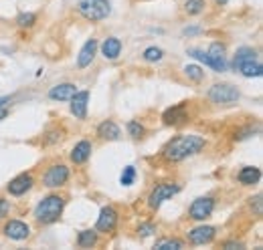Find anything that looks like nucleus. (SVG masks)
<instances>
[{"label":"nucleus","mask_w":263,"mask_h":250,"mask_svg":"<svg viewBox=\"0 0 263 250\" xmlns=\"http://www.w3.org/2000/svg\"><path fill=\"white\" fill-rule=\"evenodd\" d=\"M206 148V139L197 133H182L172 137L164 148H162V157L168 163H180L189 157L197 156Z\"/></svg>","instance_id":"1"},{"label":"nucleus","mask_w":263,"mask_h":250,"mask_svg":"<svg viewBox=\"0 0 263 250\" xmlns=\"http://www.w3.org/2000/svg\"><path fill=\"white\" fill-rule=\"evenodd\" d=\"M63 208H65V196L49 194V196H45V198L34 206L33 216H34V220H36L39 224H43V226L55 224L57 220L61 218Z\"/></svg>","instance_id":"2"},{"label":"nucleus","mask_w":263,"mask_h":250,"mask_svg":"<svg viewBox=\"0 0 263 250\" xmlns=\"http://www.w3.org/2000/svg\"><path fill=\"white\" fill-rule=\"evenodd\" d=\"M77 12L91 23L105 20L111 14V4L109 0H79L77 2Z\"/></svg>","instance_id":"3"},{"label":"nucleus","mask_w":263,"mask_h":250,"mask_svg":"<svg viewBox=\"0 0 263 250\" xmlns=\"http://www.w3.org/2000/svg\"><path fill=\"white\" fill-rule=\"evenodd\" d=\"M209 101L211 103H215V105H233V103H237L239 101V89L237 87H233L229 83H217V85H213L211 89H209Z\"/></svg>","instance_id":"4"},{"label":"nucleus","mask_w":263,"mask_h":250,"mask_svg":"<svg viewBox=\"0 0 263 250\" xmlns=\"http://www.w3.org/2000/svg\"><path fill=\"white\" fill-rule=\"evenodd\" d=\"M178 192H180V186H178V184H174V182L158 184V186H154V190H152V192H150V196H148V206H150L152 210H158L166 200L174 198Z\"/></svg>","instance_id":"5"},{"label":"nucleus","mask_w":263,"mask_h":250,"mask_svg":"<svg viewBox=\"0 0 263 250\" xmlns=\"http://www.w3.org/2000/svg\"><path fill=\"white\" fill-rule=\"evenodd\" d=\"M69 168H67L65 163H53V165H49L47 168V172L43 174V186L45 187H51V190H55V187H63L69 182Z\"/></svg>","instance_id":"6"},{"label":"nucleus","mask_w":263,"mask_h":250,"mask_svg":"<svg viewBox=\"0 0 263 250\" xmlns=\"http://www.w3.org/2000/svg\"><path fill=\"white\" fill-rule=\"evenodd\" d=\"M215 206H217V202H215V198H213V196H202V198H197V200L191 204V208H189V218L197 220V222H204L206 218H211V216H213Z\"/></svg>","instance_id":"7"},{"label":"nucleus","mask_w":263,"mask_h":250,"mask_svg":"<svg viewBox=\"0 0 263 250\" xmlns=\"http://www.w3.org/2000/svg\"><path fill=\"white\" fill-rule=\"evenodd\" d=\"M118 220H120V214H118V210L114 206H103L98 216V222H96L98 234H109V232H114L116 226H118Z\"/></svg>","instance_id":"8"},{"label":"nucleus","mask_w":263,"mask_h":250,"mask_svg":"<svg viewBox=\"0 0 263 250\" xmlns=\"http://www.w3.org/2000/svg\"><path fill=\"white\" fill-rule=\"evenodd\" d=\"M217 236V228L215 226H197V228H191L186 230V240L195 246H202V244H211Z\"/></svg>","instance_id":"9"},{"label":"nucleus","mask_w":263,"mask_h":250,"mask_svg":"<svg viewBox=\"0 0 263 250\" xmlns=\"http://www.w3.org/2000/svg\"><path fill=\"white\" fill-rule=\"evenodd\" d=\"M2 232H4L6 238L21 242V240H27L31 236V226L27 222H23V220H8L4 224V228H2Z\"/></svg>","instance_id":"10"},{"label":"nucleus","mask_w":263,"mask_h":250,"mask_svg":"<svg viewBox=\"0 0 263 250\" xmlns=\"http://www.w3.org/2000/svg\"><path fill=\"white\" fill-rule=\"evenodd\" d=\"M34 184V178H33V174H18L16 178H12L10 182H8V186H6V190H8V194L10 196H25L31 187H33Z\"/></svg>","instance_id":"11"},{"label":"nucleus","mask_w":263,"mask_h":250,"mask_svg":"<svg viewBox=\"0 0 263 250\" xmlns=\"http://www.w3.org/2000/svg\"><path fill=\"white\" fill-rule=\"evenodd\" d=\"M87 103H89V91H77L69 99V109L75 115V119H87Z\"/></svg>","instance_id":"12"},{"label":"nucleus","mask_w":263,"mask_h":250,"mask_svg":"<svg viewBox=\"0 0 263 250\" xmlns=\"http://www.w3.org/2000/svg\"><path fill=\"white\" fill-rule=\"evenodd\" d=\"M162 121L164 125H182L189 121V113H186V103H178L168 107L162 113Z\"/></svg>","instance_id":"13"},{"label":"nucleus","mask_w":263,"mask_h":250,"mask_svg":"<svg viewBox=\"0 0 263 250\" xmlns=\"http://www.w3.org/2000/svg\"><path fill=\"white\" fill-rule=\"evenodd\" d=\"M91 152H93L91 141H89V139H81V141H77V143L73 145V150H71V154H69V159H71L75 165H81V163H85V161L91 157Z\"/></svg>","instance_id":"14"},{"label":"nucleus","mask_w":263,"mask_h":250,"mask_svg":"<svg viewBox=\"0 0 263 250\" xmlns=\"http://www.w3.org/2000/svg\"><path fill=\"white\" fill-rule=\"evenodd\" d=\"M186 55H191V57H195L197 61L204 62V65H206V67H211L215 73H225V71H227V61H217V59L209 57V53H206V51H200V49H189V51H186Z\"/></svg>","instance_id":"15"},{"label":"nucleus","mask_w":263,"mask_h":250,"mask_svg":"<svg viewBox=\"0 0 263 250\" xmlns=\"http://www.w3.org/2000/svg\"><path fill=\"white\" fill-rule=\"evenodd\" d=\"M96 53H98V40L96 38H89L83 47H81V51H79V55H77V67L79 69H87L93 59H96Z\"/></svg>","instance_id":"16"},{"label":"nucleus","mask_w":263,"mask_h":250,"mask_svg":"<svg viewBox=\"0 0 263 250\" xmlns=\"http://www.w3.org/2000/svg\"><path fill=\"white\" fill-rule=\"evenodd\" d=\"M98 135L99 139H105V141H118L122 137V129L116 121L105 119L98 125Z\"/></svg>","instance_id":"17"},{"label":"nucleus","mask_w":263,"mask_h":250,"mask_svg":"<svg viewBox=\"0 0 263 250\" xmlns=\"http://www.w3.org/2000/svg\"><path fill=\"white\" fill-rule=\"evenodd\" d=\"M101 55L103 59L107 61H116L120 55H122V40L118 36H107L103 43H101Z\"/></svg>","instance_id":"18"},{"label":"nucleus","mask_w":263,"mask_h":250,"mask_svg":"<svg viewBox=\"0 0 263 250\" xmlns=\"http://www.w3.org/2000/svg\"><path fill=\"white\" fill-rule=\"evenodd\" d=\"M237 180H239L241 186H255L261 180V170L257 165H245V168L239 170Z\"/></svg>","instance_id":"19"},{"label":"nucleus","mask_w":263,"mask_h":250,"mask_svg":"<svg viewBox=\"0 0 263 250\" xmlns=\"http://www.w3.org/2000/svg\"><path fill=\"white\" fill-rule=\"evenodd\" d=\"M75 93H77V87L73 83H59V85L49 89V99H53V101H69Z\"/></svg>","instance_id":"20"},{"label":"nucleus","mask_w":263,"mask_h":250,"mask_svg":"<svg viewBox=\"0 0 263 250\" xmlns=\"http://www.w3.org/2000/svg\"><path fill=\"white\" fill-rule=\"evenodd\" d=\"M243 77H247V79H257V77H261L263 75V67L259 59H255V61H245V62H239L237 67H235Z\"/></svg>","instance_id":"21"},{"label":"nucleus","mask_w":263,"mask_h":250,"mask_svg":"<svg viewBox=\"0 0 263 250\" xmlns=\"http://www.w3.org/2000/svg\"><path fill=\"white\" fill-rule=\"evenodd\" d=\"M98 244V230H81L77 234V246L79 248H93Z\"/></svg>","instance_id":"22"},{"label":"nucleus","mask_w":263,"mask_h":250,"mask_svg":"<svg viewBox=\"0 0 263 250\" xmlns=\"http://www.w3.org/2000/svg\"><path fill=\"white\" fill-rule=\"evenodd\" d=\"M259 59L257 57V51H253L251 47H241L237 53H235V59H233V67H237L239 62H245V61H255Z\"/></svg>","instance_id":"23"},{"label":"nucleus","mask_w":263,"mask_h":250,"mask_svg":"<svg viewBox=\"0 0 263 250\" xmlns=\"http://www.w3.org/2000/svg\"><path fill=\"white\" fill-rule=\"evenodd\" d=\"M63 135H65L63 129L51 127V129H47V131L43 133V143H45V145H55V143H59V141L63 139Z\"/></svg>","instance_id":"24"},{"label":"nucleus","mask_w":263,"mask_h":250,"mask_svg":"<svg viewBox=\"0 0 263 250\" xmlns=\"http://www.w3.org/2000/svg\"><path fill=\"white\" fill-rule=\"evenodd\" d=\"M154 248L156 250H182L184 248V242L178 240V238H160V240H156Z\"/></svg>","instance_id":"25"},{"label":"nucleus","mask_w":263,"mask_h":250,"mask_svg":"<svg viewBox=\"0 0 263 250\" xmlns=\"http://www.w3.org/2000/svg\"><path fill=\"white\" fill-rule=\"evenodd\" d=\"M206 8V0H186L184 2V12L189 16H197V14H202Z\"/></svg>","instance_id":"26"},{"label":"nucleus","mask_w":263,"mask_h":250,"mask_svg":"<svg viewBox=\"0 0 263 250\" xmlns=\"http://www.w3.org/2000/svg\"><path fill=\"white\" fill-rule=\"evenodd\" d=\"M182 71H184V75H186L191 81H195V83H200V81L204 79V71H202L198 65H186Z\"/></svg>","instance_id":"27"},{"label":"nucleus","mask_w":263,"mask_h":250,"mask_svg":"<svg viewBox=\"0 0 263 250\" xmlns=\"http://www.w3.org/2000/svg\"><path fill=\"white\" fill-rule=\"evenodd\" d=\"M144 61L146 62H158L162 61V57H164V51L160 49V47H148L146 51H144Z\"/></svg>","instance_id":"28"},{"label":"nucleus","mask_w":263,"mask_h":250,"mask_svg":"<svg viewBox=\"0 0 263 250\" xmlns=\"http://www.w3.org/2000/svg\"><path fill=\"white\" fill-rule=\"evenodd\" d=\"M206 53H209V57H213V59H217V61H225L227 49H225L223 43H213V45L206 49Z\"/></svg>","instance_id":"29"},{"label":"nucleus","mask_w":263,"mask_h":250,"mask_svg":"<svg viewBox=\"0 0 263 250\" xmlns=\"http://www.w3.org/2000/svg\"><path fill=\"white\" fill-rule=\"evenodd\" d=\"M34 23H36V14H34V12H21V14L16 16V25H18L21 29H31Z\"/></svg>","instance_id":"30"},{"label":"nucleus","mask_w":263,"mask_h":250,"mask_svg":"<svg viewBox=\"0 0 263 250\" xmlns=\"http://www.w3.org/2000/svg\"><path fill=\"white\" fill-rule=\"evenodd\" d=\"M126 127H128V133H130L134 139H142V137H144V133H146L144 125L140 123V121H136V119H130Z\"/></svg>","instance_id":"31"},{"label":"nucleus","mask_w":263,"mask_h":250,"mask_svg":"<svg viewBox=\"0 0 263 250\" xmlns=\"http://www.w3.org/2000/svg\"><path fill=\"white\" fill-rule=\"evenodd\" d=\"M136 182V168L134 165H126L122 176H120V184L122 186H132Z\"/></svg>","instance_id":"32"},{"label":"nucleus","mask_w":263,"mask_h":250,"mask_svg":"<svg viewBox=\"0 0 263 250\" xmlns=\"http://www.w3.org/2000/svg\"><path fill=\"white\" fill-rule=\"evenodd\" d=\"M156 232V224L154 222H142L140 226H138V236L140 238H148V236H152Z\"/></svg>","instance_id":"33"},{"label":"nucleus","mask_w":263,"mask_h":250,"mask_svg":"<svg viewBox=\"0 0 263 250\" xmlns=\"http://www.w3.org/2000/svg\"><path fill=\"white\" fill-rule=\"evenodd\" d=\"M253 133H255V129H253V127H245V129H239V131L235 133V139H237V141H241V139L251 137Z\"/></svg>","instance_id":"34"},{"label":"nucleus","mask_w":263,"mask_h":250,"mask_svg":"<svg viewBox=\"0 0 263 250\" xmlns=\"http://www.w3.org/2000/svg\"><path fill=\"white\" fill-rule=\"evenodd\" d=\"M8 212H10V202H8L6 198H2V196H0V220L6 218V216H8Z\"/></svg>","instance_id":"35"},{"label":"nucleus","mask_w":263,"mask_h":250,"mask_svg":"<svg viewBox=\"0 0 263 250\" xmlns=\"http://www.w3.org/2000/svg\"><path fill=\"white\" fill-rule=\"evenodd\" d=\"M221 246H223V248H227V250L245 248V246H243V242H239V240H225V242H223Z\"/></svg>","instance_id":"36"},{"label":"nucleus","mask_w":263,"mask_h":250,"mask_svg":"<svg viewBox=\"0 0 263 250\" xmlns=\"http://www.w3.org/2000/svg\"><path fill=\"white\" fill-rule=\"evenodd\" d=\"M200 31H202L200 27H186V29L182 31V34H184V36H195V34H198Z\"/></svg>","instance_id":"37"},{"label":"nucleus","mask_w":263,"mask_h":250,"mask_svg":"<svg viewBox=\"0 0 263 250\" xmlns=\"http://www.w3.org/2000/svg\"><path fill=\"white\" fill-rule=\"evenodd\" d=\"M10 101H12L10 97H0V107H4V105H6V103H10Z\"/></svg>","instance_id":"38"},{"label":"nucleus","mask_w":263,"mask_h":250,"mask_svg":"<svg viewBox=\"0 0 263 250\" xmlns=\"http://www.w3.org/2000/svg\"><path fill=\"white\" fill-rule=\"evenodd\" d=\"M6 115H8V111H6V109H4V107H0V121H2V119H4V117H6Z\"/></svg>","instance_id":"39"},{"label":"nucleus","mask_w":263,"mask_h":250,"mask_svg":"<svg viewBox=\"0 0 263 250\" xmlns=\"http://www.w3.org/2000/svg\"><path fill=\"white\" fill-rule=\"evenodd\" d=\"M215 2H217V4H219V6H225V4H227V2H229V0H215Z\"/></svg>","instance_id":"40"}]
</instances>
